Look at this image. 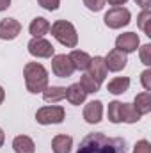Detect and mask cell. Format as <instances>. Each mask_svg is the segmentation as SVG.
Instances as JSON below:
<instances>
[{"label": "cell", "instance_id": "cell-1", "mask_svg": "<svg viewBox=\"0 0 151 153\" xmlns=\"http://www.w3.org/2000/svg\"><path fill=\"white\" fill-rule=\"evenodd\" d=\"M76 153H126V141L121 137H107L101 132H94L82 139Z\"/></svg>", "mask_w": 151, "mask_h": 153}, {"label": "cell", "instance_id": "cell-2", "mask_svg": "<svg viewBox=\"0 0 151 153\" xmlns=\"http://www.w3.org/2000/svg\"><path fill=\"white\" fill-rule=\"evenodd\" d=\"M23 76H25V85L29 93L38 94L48 87V71L39 62H27L23 68Z\"/></svg>", "mask_w": 151, "mask_h": 153}, {"label": "cell", "instance_id": "cell-3", "mask_svg": "<svg viewBox=\"0 0 151 153\" xmlns=\"http://www.w3.org/2000/svg\"><path fill=\"white\" fill-rule=\"evenodd\" d=\"M53 38L57 39L61 45L68 46V48H75L78 43V34L76 29L73 27V23L66 22V20H57L53 25H50Z\"/></svg>", "mask_w": 151, "mask_h": 153}, {"label": "cell", "instance_id": "cell-4", "mask_svg": "<svg viewBox=\"0 0 151 153\" xmlns=\"http://www.w3.org/2000/svg\"><path fill=\"white\" fill-rule=\"evenodd\" d=\"M64 117H66V112L59 105L43 107L36 112V121L41 123V125H59V123L64 121Z\"/></svg>", "mask_w": 151, "mask_h": 153}, {"label": "cell", "instance_id": "cell-5", "mask_svg": "<svg viewBox=\"0 0 151 153\" xmlns=\"http://www.w3.org/2000/svg\"><path fill=\"white\" fill-rule=\"evenodd\" d=\"M130 18H132V14H130L128 9H124V7H114V9H110L105 14L103 20H105V25L109 29H121V27H124V25L130 23Z\"/></svg>", "mask_w": 151, "mask_h": 153}, {"label": "cell", "instance_id": "cell-6", "mask_svg": "<svg viewBox=\"0 0 151 153\" xmlns=\"http://www.w3.org/2000/svg\"><path fill=\"white\" fill-rule=\"evenodd\" d=\"M29 48V53L34 55V57H41V59H48L53 55L55 48L50 41H46L44 38H32L27 45Z\"/></svg>", "mask_w": 151, "mask_h": 153}, {"label": "cell", "instance_id": "cell-7", "mask_svg": "<svg viewBox=\"0 0 151 153\" xmlns=\"http://www.w3.org/2000/svg\"><path fill=\"white\" fill-rule=\"evenodd\" d=\"M52 71L57 76H61V78H68V76L73 75L75 66H73V62L70 61L68 55L61 53V55H53V59H52Z\"/></svg>", "mask_w": 151, "mask_h": 153}, {"label": "cell", "instance_id": "cell-8", "mask_svg": "<svg viewBox=\"0 0 151 153\" xmlns=\"http://www.w3.org/2000/svg\"><path fill=\"white\" fill-rule=\"evenodd\" d=\"M139 45H141V39H139V36L135 32L121 34V36H117V39H115V48L121 50V52H124V53L135 52L139 48Z\"/></svg>", "mask_w": 151, "mask_h": 153}, {"label": "cell", "instance_id": "cell-9", "mask_svg": "<svg viewBox=\"0 0 151 153\" xmlns=\"http://www.w3.org/2000/svg\"><path fill=\"white\" fill-rule=\"evenodd\" d=\"M126 62H128L126 53L121 52V50H117V48L110 50L109 55L105 57V66L110 71H121V70H124L126 68Z\"/></svg>", "mask_w": 151, "mask_h": 153}, {"label": "cell", "instance_id": "cell-10", "mask_svg": "<svg viewBox=\"0 0 151 153\" xmlns=\"http://www.w3.org/2000/svg\"><path fill=\"white\" fill-rule=\"evenodd\" d=\"M21 32V23L14 18H4L0 22V39H14Z\"/></svg>", "mask_w": 151, "mask_h": 153}, {"label": "cell", "instance_id": "cell-11", "mask_svg": "<svg viewBox=\"0 0 151 153\" xmlns=\"http://www.w3.org/2000/svg\"><path fill=\"white\" fill-rule=\"evenodd\" d=\"M101 116H103V103L100 100H94V102H89L85 107H84V119L91 125L94 123H100L101 121Z\"/></svg>", "mask_w": 151, "mask_h": 153}, {"label": "cell", "instance_id": "cell-12", "mask_svg": "<svg viewBox=\"0 0 151 153\" xmlns=\"http://www.w3.org/2000/svg\"><path fill=\"white\" fill-rule=\"evenodd\" d=\"M89 73L87 75L93 76L98 84H101L103 80H105V76H107V66H105V59L103 57H94V59H91V62H89Z\"/></svg>", "mask_w": 151, "mask_h": 153}, {"label": "cell", "instance_id": "cell-13", "mask_svg": "<svg viewBox=\"0 0 151 153\" xmlns=\"http://www.w3.org/2000/svg\"><path fill=\"white\" fill-rule=\"evenodd\" d=\"M13 148H14L16 153H34L36 152L34 141H32L30 137H27V135H18V137H14Z\"/></svg>", "mask_w": 151, "mask_h": 153}, {"label": "cell", "instance_id": "cell-14", "mask_svg": "<svg viewBox=\"0 0 151 153\" xmlns=\"http://www.w3.org/2000/svg\"><path fill=\"white\" fill-rule=\"evenodd\" d=\"M85 96H87V93L82 89L80 84H71V85L66 89V98L70 100L71 105H80V103H84V102H85Z\"/></svg>", "mask_w": 151, "mask_h": 153}, {"label": "cell", "instance_id": "cell-15", "mask_svg": "<svg viewBox=\"0 0 151 153\" xmlns=\"http://www.w3.org/2000/svg\"><path fill=\"white\" fill-rule=\"evenodd\" d=\"M133 109H135L141 116L150 114L151 112V94L148 91H144V93H141V94L135 96V100H133Z\"/></svg>", "mask_w": 151, "mask_h": 153}, {"label": "cell", "instance_id": "cell-16", "mask_svg": "<svg viewBox=\"0 0 151 153\" xmlns=\"http://www.w3.org/2000/svg\"><path fill=\"white\" fill-rule=\"evenodd\" d=\"M29 30H30V34L34 36V38H43L44 34H48V30H50V22L46 20V18H34L32 22H30V27H29Z\"/></svg>", "mask_w": 151, "mask_h": 153}, {"label": "cell", "instance_id": "cell-17", "mask_svg": "<svg viewBox=\"0 0 151 153\" xmlns=\"http://www.w3.org/2000/svg\"><path fill=\"white\" fill-rule=\"evenodd\" d=\"M64 98H66V87L52 85V87H46L43 91V100L48 103H55V102H61Z\"/></svg>", "mask_w": 151, "mask_h": 153}, {"label": "cell", "instance_id": "cell-18", "mask_svg": "<svg viewBox=\"0 0 151 153\" xmlns=\"http://www.w3.org/2000/svg\"><path fill=\"white\" fill-rule=\"evenodd\" d=\"M71 146H73V139L70 135H55L52 141L53 153H70Z\"/></svg>", "mask_w": 151, "mask_h": 153}, {"label": "cell", "instance_id": "cell-19", "mask_svg": "<svg viewBox=\"0 0 151 153\" xmlns=\"http://www.w3.org/2000/svg\"><path fill=\"white\" fill-rule=\"evenodd\" d=\"M70 61L73 62V66H75V70H87L89 68V62H91V55L89 53H85V52H80V50H73L70 55Z\"/></svg>", "mask_w": 151, "mask_h": 153}, {"label": "cell", "instance_id": "cell-20", "mask_svg": "<svg viewBox=\"0 0 151 153\" xmlns=\"http://www.w3.org/2000/svg\"><path fill=\"white\" fill-rule=\"evenodd\" d=\"M128 87H130V78L128 76H117V78L110 80L109 85H107L109 93H112V94H123V93L128 91Z\"/></svg>", "mask_w": 151, "mask_h": 153}, {"label": "cell", "instance_id": "cell-21", "mask_svg": "<svg viewBox=\"0 0 151 153\" xmlns=\"http://www.w3.org/2000/svg\"><path fill=\"white\" fill-rule=\"evenodd\" d=\"M119 117H121V123H137L141 119V114L133 109V105H128V103H121V112H119Z\"/></svg>", "mask_w": 151, "mask_h": 153}, {"label": "cell", "instance_id": "cell-22", "mask_svg": "<svg viewBox=\"0 0 151 153\" xmlns=\"http://www.w3.org/2000/svg\"><path fill=\"white\" fill-rule=\"evenodd\" d=\"M139 27L144 30V34L151 38V11L150 9H144L141 14H139V20H137Z\"/></svg>", "mask_w": 151, "mask_h": 153}, {"label": "cell", "instance_id": "cell-23", "mask_svg": "<svg viewBox=\"0 0 151 153\" xmlns=\"http://www.w3.org/2000/svg\"><path fill=\"white\" fill-rule=\"evenodd\" d=\"M80 85H82V89H84L87 94H89V93H96V91L100 89V84L89 75H84L80 78Z\"/></svg>", "mask_w": 151, "mask_h": 153}, {"label": "cell", "instance_id": "cell-24", "mask_svg": "<svg viewBox=\"0 0 151 153\" xmlns=\"http://www.w3.org/2000/svg\"><path fill=\"white\" fill-rule=\"evenodd\" d=\"M119 112H121V102H110L109 103V119L112 123H121Z\"/></svg>", "mask_w": 151, "mask_h": 153}, {"label": "cell", "instance_id": "cell-25", "mask_svg": "<svg viewBox=\"0 0 151 153\" xmlns=\"http://www.w3.org/2000/svg\"><path fill=\"white\" fill-rule=\"evenodd\" d=\"M141 61H142V64L151 66V45L150 43L141 46Z\"/></svg>", "mask_w": 151, "mask_h": 153}, {"label": "cell", "instance_id": "cell-26", "mask_svg": "<svg viewBox=\"0 0 151 153\" xmlns=\"http://www.w3.org/2000/svg\"><path fill=\"white\" fill-rule=\"evenodd\" d=\"M105 2H107V0H84L85 7H87L89 11H94V13L101 11V9H103V5H105Z\"/></svg>", "mask_w": 151, "mask_h": 153}, {"label": "cell", "instance_id": "cell-27", "mask_svg": "<svg viewBox=\"0 0 151 153\" xmlns=\"http://www.w3.org/2000/svg\"><path fill=\"white\" fill-rule=\"evenodd\" d=\"M133 153H151V144L146 141V139H142V141L135 143V146H133Z\"/></svg>", "mask_w": 151, "mask_h": 153}, {"label": "cell", "instance_id": "cell-28", "mask_svg": "<svg viewBox=\"0 0 151 153\" xmlns=\"http://www.w3.org/2000/svg\"><path fill=\"white\" fill-rule=\"evenodd\" d=\"M38 2L46 11H55V9H59V4H61V0H38Z\"/></svg>", "mask_w": 151, "mask_h": 153}, {"label": "cell", "instance_id": "cell-29", "mask_svg": "<svg viewBox=\"0 0 151 153\" xmlns=\"http://www.w3.org/2000/svg\"><path fill=\"white\" fill-rule=\"evenodd\" d=\"M141 80H142V85H144V89L150 93V91H151V70H146V71H142V75H141Z\"/></svg>", "mask_w": 151, "mask_h": 153}, {"label": "cell", "instance_id": "cell-30", "mask_svg": "<svg viewBox=\"0 0 151 153\" xmlns=\"http://www.w3.org/2000/svg\"><path fill=\"white\" fill-rule=\"evenodd\" d=\"M135 4H137V5H141L142 9H150L151 0H135Z\"/></svg>", "mask_w": 151, "mask_h": 153}, {"label": "cell", "instance_id": "cell-31", "mask_svg": "<svg viewBox=\"0 0 151 153\" xmlns=\"http://www.w3.org/2000/svg\"><path fill=\"white\" fill-rule=\"evenodd\" d=\"M11 5V0H0V11H5Z\"/></svg>", "mask_w": 151, "mask_h": 153}, {"label": "cell", "instance_id": "cell-32", "mask_svg": "<svg viewBox=\"0 0 151 153\" xmlns=\"http://www.w3.org/2000/svg\"><path fill=\"white\" fill-rule=\"evenodd\" d=\"M128 0H109V4L110 5H115V7H119V5H123V4H126Z\"/></svg>", "mask_w": 151, "mask_h": 153}, {"label": "cell", "instance_id": "cell-33", "mask_svg": "<svg viewBox=\"0 0 151 153\" xmlns=\"http://www.w3.org/2000/svg\"><path fill=\"white\" fill-rule=\"evenodd\" d=\"M4 141H5V134H4V130L0 128V148L4 146Z\"/></svg>", "mask_w": 151, "mask_h": 153}, {"label": "cell", "instance_id": "cell-34", "mask_svg": "<svg viewBox=\"0 0 151 153\" xmlns=\"http://www.w3.org/2000/svg\"><path fill=\"white\" fill-rule=\"evenodd\" d=\"M4 98H5V91H4V87L0 85V105H2V102H4Z\"/></svg>", "mask_w": 151, "mask_h": 153}]
</instances>
